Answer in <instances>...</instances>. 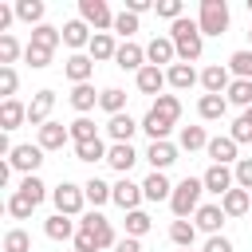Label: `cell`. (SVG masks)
<instances>
[{"label":"cell","mask_w":252,"mask_h":252,"mask_svg":"<svg viewBox=\"0 0 252 252\" xmlns=\"http://www.w3.org/2000/svg\"><path fill=\"white\" fill-rule=\"evenodd\" d=\"M142 193H146V201H169V197H173V185H169L165 173H150V177L142 181Z\"/></svg>","instance_id":"83f0119b"},{"label":"cell","mask_w":252,"mask_h":252,"mask_svg":"<svg viewBox=\"0 0 252 252\" xmlns=\"http://www.w3.org/2000/svg\"><path fill=\"white\" fill-rule=\"evenodd\" d=\"M114 32H118V35H122V43H130V35H134V32H138V16H134V12H126V8H122V12H118V16H114Z\"/></svg>","instance_id":"ee69618b"},{"label":"cell","mask_w":252,"mask_h":252,"mask_svg":"<svg viewBox=\"0 0 252 252\" xmlns=\"http://www.w3.org/2000/svg\"><path fill=\"white\" fill-rule=\"evenodd\" d=\"M51 106H55V91H35V98L28 102V122H32V126L51 122V118H47V114H51Z\"/></svg>","instance_id":"e0dca14e"},{"label":"cell","mask_w":252,"mask_h":252,"mask_svg":"<svg viewBox=\"0 0 252 252\" xmlns=\"http://www.w3.org/2000/svg\"><path fill=\"white\" fill-rule=\"evenodd\" d=\"M197 79H201V75L193 71V63H173V67L165 71V83H169L173 91H189Z\"/></svg>","instance_id":"d4e9b609"},{"label":"cell","mask_w":252,"mask_h":252,"mask_svg":"<svg viewBox=\"0 0 252 252\" xmlns=\"http://www.w3.org/2000/svg\"><path fill=\"white\" fill-rule=\"evenodd\" d=\"M146 161L154 165V173H165V169L177 161V146H173V142H150V150H146Z\"/></svg>","instance_id":"5bb4252c"},{"label":"cell","mask_w":252,"mask_h":252,"mask_svg":"<svg viewBox=\"0 0 252 252\" xmlns=\"http://www.w3.org/2000/svg\"><path fill=\"white\" fill-rule=\"evenodd\" d=\"M228 134H232V142H236V146H240V142H252V126H248V122H244V118H236V122H232V130H228Z\"/></svg>","instance_id":"db71d44e"},{"label":"cell","mask_w":252,"mask_h":252,"mask_svg":"<svg viewBox=\"0 0 252 252\" xmlns=\"http://www.w3.org/2000/svg\"><path fill=\"white\" fill-rule=\"evenodd\" d=\"M106 142L102 138H94V142H83V146H75V161H106Z\"/></svg>","instance_id":"ab89813d"},{"label":"cell","mask_w":252,"mask_h":252,"mask_svg":"<svg viewBox=\"0 0 252 252\" xmlns=\"http://www.w3.org/2000/svg\"><path fill=\"white\" fill-rule=\"evenodd\" d=\"M232 173H236V189H248L252 193V158H240L232 165Z\"/></svg>","instance_id":"816d5d0a"},{"label":"cell","mask_w":252,"mask_h":252,"mask_svg":"<svg viewBox=\"0 0 252 252\" xmlns=\"http://www.w3.org/2000/svg\"><path fill=\"white\" fill-rule=\"evenodd\" d=\"M142 197H146V193H142V185H134L130 177H122V181L114 185V205H118V209H126V213H134V209L142 205Z\"/></svg>","instance_id":"ac0fdd59"},{"label":"cell","mask_w":252,"mask_h":252,"mask_svg":"<svg viewBox=\"0 0 252 252\" xmlns=\"http://www.w3.org/2000/svg\"><path fill=\"white\" fill-rule=\"evenodd\" d=\"M16 83H20L16 67H0V94H4V98H12V94H16Z\"/></svg>","instance_id":"f5cc1de1"},{"label":"cell","mask_w":252,"mask_h":252,"mask_svg":"<svg viewBox=\"0 0 252 252\" xmlns=\"http://www.w3.org/2000/svg\"><path fill=\"white\" fill-rule=\"evenodd\" d=\"M114 252H142V240H134V236H122V240L114 244Z\"/></svg>","instance_id":"6f0895ef"},{"label":"cell","mask_w":252,"mask_h":252,"mask_svg":"<svg viewBox=\"0 0 252 252\" xmlns=\"http://www.w3.org/2000/svg\"><path fill=\"white\" fill-rule=\"evenodd\" d=\"M83 193H87V201L98 209V205H106V201H114V185H106L102 177H91L87 185H83Z\"/></svg>","instance_id":"d6a6232c"},{"label":"cell","mask_w":252,"mask_h":252,"mask_svg":"<svg viewBox=\"0 0 252 252\" xmlns=\"http://www.w3.org/2000/svg\"><path fill=\"white\" fill-rule=\"evenodd\" d=\"M228 71H232L236 79H248V83H252V47L232 51V55H228Z\"/></svg>","instance_id":"f35d334b"},{"label":"cell","mask_w":252,"mask_h":252,"mask_svg":"<svg viewBox=\"0 0 252 252\" xmlns=\"http://www.w3.org/2000/svg\"><path fill=\"white\" fill-rule=\"evenodd\" d=\"M228 102H236V106H252V83L248 79H232V87H228V94H224Z\"/></svg>","instance_id":"7bdbcfd3"},{"label":"cell","mask_w":252,"mask_h":252,"mask_svg":"<svg viewBox=\"0 0 252 252\" xmlns=\"http://www.w3.org/2000/svg\"><path fill=\"white\" fill-rule=\"evenodd\" d=\"M20 59V43H16V35H0V67H12Z\"/></svg>","instance_id":"c3c4849f"},{"label":"cell","mask_w":252,"mask_h":252,"mask_svg":"<svg viewBox=\"0 0 252 252\" xmlns=\"http://www.w3.org/2000/svg\"><path fill=\"white\" fill-rule=\"evenodd\" d=\"M24 63H28V67H35V71H43V67L51 63V51H43V47H32V43H28V47H24Z\"/></svg>","instance_id":"f907efd6"},{"label":"cell","mask_w":252,"mask_h":252,"mask_svg":"<svg viewBox=\"0 0 252 252\" xmlns=\"http://www.w3.org/2000/svg\"><path fill=\"white\" fill-rule=\"evenodd\" d=\"M201 252H232V240H228V236H209Z\"/></svg>","instance_id":"9f6ffc18"},{"label":"cell","mask_w":252,"mask_h":252,"mask_svg":"<svg viewBox=\"0 0 252 252\" xmlns=\"http://www.w3.org/2000/svg\"><path fill=\"white\" fill-rule=\"evenodd\" d=\"M181 150H209V134H205V126H185L181 130Z\"/></svg>","instance_id":"60d3db41"},{"label":"cell","mask_w":252,"mask_h":252,"mask_svg":"<svg viewBox=\"0 0 252 252\" xmlns=\"http://www.w3.org/2000/svg\"><path fill=\"white\" fill-rule=\"evenodd\" d=\"M67 130H71V142H75V146H83V142H94V138H98V126H94L87 114H79Z\"/></svg>","instance_id":"8d00e7d4"},{"label":"cell","mask_w":252,"mask_h":252,"mask_svg":"<svg viewBox=\"0 0 252 252\" xmlns=\"http://www.w3.org/2000/svg\"><path fill=\"white\" fill-rule=\"evenodd\" d=\"M150 213H142V209H134V213H126V236H134V240H142L146 232H150Z\"/></svg>","instance_id":"b9f144b4"},{"label":"cell","mask_w":252,"mask_h":252,"mask_svg":"<svg viewBox=\"0 0 252 252\" xmlns=\"http://www.w3.org/2000/svg\"><path fill=\"white\" fill-rule=\"evenodd\" d=\"M201 35H224L228 32V4L224 0H201Z\"/></svg>","instance_id":"3957f363"},{"label":"cell","mask_w":252,"mask_h":252,"mask_svg":"<svg viewBox=\"0 0 252 252\" xmlns=\"http://www.w3.org/2000/svg\"><path fill=\"white\" fill-rule=\"evenodd\" d=\"M79 228H83V232H91V236L98 240V248H114V244H118V236H114V224H110L102 213H94V209H91V213H83Z\"/></svg>","instance_id":"8992f818"},{"label":"cell","mask_w":252,"mask_h":252,"mask_svg":"<svg viewBox=\"0 0 252 252\" xmlns=\"http://www.w3.org/2000/svg\"><path fill=\"white\" fill-rule=\"evenodd\" d=\"M201 181H205V193H217V197H224L228 189H236V173L228 165H209L201 173Z\"/></svg>","instance_id":"ba28073f"},{"label":"cell","mask_w":252,"mask_h":252,"mask_svg":"<svg viewBox=\"0 0 252 252\" xmlns=\"http://www.w3.org/2000/svg\"><path fill=\"white\" fill-rule=\"evenodd\" d=\"M67 142H71V130H67L63 122H43V126H39V142H35V146H39L43 154H47V150H63Z\"/></svg>","instance_id":"8fae6325"},{"label":"cell","mask_w":252,"mask_h":252,"mask_svg":"<svg viewBox=\"0 0 252 252\" xmlns=\"http://www.w3.org/2000/svg\"><path fill=\"white\" fill-rule=\"evenodd\" d=\"M8 161H12V169H20L24 177H32V173L43 165V150H39V146H32V142H20V146L8 154Z\"/></svg>","instance_id":"52a82bcc"},{"label":"cell","mask_w":252,"mask_h":252,"mask_svg":"<svg viewBox=\"0 0 252 252\" xmlns=\"http://www.w3.org/2000/svg\"><path fill=\"white\" fill-rule=\"evenodd\" d=\"M201 87H205V94H228V87H232L228 67H224V63H209V67L201 71Z\"/></svg>","instance_id":"30bf717a"},{"label":"cell","mask_w":252,"mask_h":252,"mask_svg":"<svg viewBox=\"0 0 252 252\" xmlns=\"http://www.w3.org/2000/svg\"><path fill=\"white\" fill-rule=\"evenodd\" d=\"M63 43H67V47H91V28H87L83 20L63 24Z\"/></svg>","instance_id":"1f68e13d"},{"label":"cell","mask_w":252,"mask_h":252,"mask_svg":"<svg viewBox=\"0 0 252 252\" xmlns=\"http://www.w3.org/2000/svg\"><path fill=\"white\" fill-rule=\"evenodd\" d=\"M150 8H154V0H126V12H134V16H142Z\"/></svg>","instance_id":"680465c9"},{"label":"cell","mask_w":252,"mask_h":252,"mask_svg":"<svg viewBox=\"0 0 252 252\" xmlns=\"http://www.w3.org/2000/svg\"><path fill=\"white\" fill-rule=\"evenodd\" d=\"M193 217H197V220H193V224H197V228H201V232H209V236H220V224H224V220H228V217H224V209H220V205H201V209H197V213H193Z\"/></svg>","instance_id":"9a60e30c"},{"label":"cell","mask_w":252,"mask_h":252,"mask_svg":"<svg viewBox=\"0 0 252 252\" xmlns=\"http://www.w3.org/2000/svg\"><path fill=\"white\" fill-rule=\"evenodd\" d=\"M79 20L94 32H106L114 28V12L106 8V0H79Z\"/></svg>","instance_id":"5b68a950"},{"label":"cell","mask_w":252,"mask_h":252,"mask_svg":"<svg viewBox=\"0 0 252 252\" xmlns=\"http://www.w3.org/2000/svg\"><path fill=\"white\" fill-rule=\"evenodd\" d=\"M114 63L122 67V71H142L146 67V47H138V43H118V55H114Z\"/></svg>","instance_id":"d6986e66"},{"label":"cell","mask_w":252,"mask_h":252,"mask_svg":"<svg viewBox=\"0 0 252 252\" xmlns=\"http://www.w3.org/2000/svg\"><path fill=\"white\" fill-rule=\"evenodd\" d=\"M20 122H28V106L16 102V98H4V102H0V130L8 134V130H16Z\"/></svg>","instance_id":"7402d4cb"},{"label":"cell","mask_w":252,"mask_h":252,"mask_svg":"<svg viewBox=\"0 0 252 252\" xmlns=\"http://www.w3.org/2000/svg\"><path fill=\"white\" fill-rule=\"evenodd\" d=\"M63 75H67L75 87H79V83H91V75H94V59H91V55H67Z\"/></svg>","instance_id":"2e32d148"},{"label":"cell","mask_w":252,"mask_h":252,"mask_svg":"<svg viewBox=\"0 0 252 252\" xmlns=\"http://www.w3.org/2000/svg\"><path fill=\"white\" fill-rule=\"evenodd\" d=\"M169 39H173L181 63H193V59H201V51H205V35H201V24H197V20H185V16H181L177 24H169Z\"/></svg>","instance_id":"6da1fadb"},{"label":"cell","mask_w":252,"mask_h":252,"mask_svg":"<svg viewBox=\"0 0 252 252\" xmlns=\"http://www.w3.org/2000/svg\"><path fill=\"white\" fill-rule=\"evenodd\" d=\"M224 110H228V98H224V94H201V98H197V114H201L205 122L224 118Z\"/></svg>","instance_id":"484cf974"},{"label":"cell","mask_w":252,"mask_h":252,"mask_svg":"<svg viewBox=\"0 0 252 252\" xmlns=\"http://www.w3.org/2000/svg\"><path fill=\"white\" fill-rule=\"evenodd\" d=\"M134 79H138V91H142V94H154V98H158L161 87H165V71H161V67H150V63H146Z\"/></svg>","instance_id":"44dd1931"},{"label":"cell","mask_w":252,"mask_h":252,"mask_svg":"<svg viewBox=\"0 0 252 252\" xmlns=\"http://www.w3.org/2000/svg\"><path fill=\"white\" fill-rule=\"evenodd\" d=\"M181 252H193V248H181Z\"/></svg>","instance_id":"94428289"},{"label":"cell","mask_w":252,"mask_h":252,"mask_svg":"<svg viewBox=\"0 0 252 252\" xmlns=\"http://www.w3.org/2000/svg\"><path fill=\"white\" fill-rule=\"evenodd\" d=\"M220 209H224V217H244L252 209V193L248 189H228L220 197Z\"/></svg>","instance_id":"603a6c76"},{"label":"cell","mask_w":252,"mask_h":252,"mask_svg":"<svg viewBox=\"0 0 252 252\" xmlns=\"http://www.w3.org/2000/svg\"><path fill=\"white\" fill-rule=\"evenodd\" d=\"M59 43H63V28H51V24H39V28H32V47L55 51Z\"/></svg>","instance_id":"f1b7e54d"},{"label":"cell","mask_w":252,"mask_h":252,"mask_svg":"<svg viewBox=\"0 0 252 252\" xmlns=\"http://www.w3.org/2000/svg\"><path fill=\"white\" fill-rule=\"evenodd\" d=\"M150 110H154V114H161L165 122H177V118H181V98H177V94H158Z\"/></svg>","instance_id":"d590c367"},{"label":"cell","mask_w":252,"mask_h":252,"mask_svg":"<svg viewBox=\"0 0 252 252\" xmlns=\"http://www.w3.org/2000/svg\"><path fill=\"white\" fill-rule=\"evenodd\" d=\"M43 232H47V240H71L79 228H75V220H71V217H63V213H51V217L43 220Z\"/></svg>","instance_id":"cb8c5ba5"},{"label":"cell","mask_w":252,"mask_h":252,"mask_svg":"<svg viewBox=\"0 0 252 252\" xmlns=\"http://www.w3.org/2000/svg\"><path fill=\"white\" fill-rule=\"evenodd\" d=\"M98 106L114 118V114H126V91H118V87H106L102 94H98Z\"/></svg>","instance_id":"e575fe53"},{"label":"cell","mask_w":252,"mask_h":252,"mask_svg":"<svg viewBox=\"0 0 252 252\" xmlns=\"http://www.w3.org/2000/svg\"><path fill=\"white\" fill-rule=\"evenodd\" d=\"M134 161H138V150H134L130 142H110V150H106V165H110V169H118V173L126 177Z\"/></svg>","instance_id":"7c38bea8"},{"label":"cell","mask_w":252,"mask_h":252,"mask_svg":"<svg viewBox=\"0 0 252 252\" xmlns=\"http://www.w3.org/2000/svg\"><path fill=\"white\" fill-rule=\"evenodd\" d=\"M154 12L161 20H169V24H177L181 20V0H154Z\"/></svg>","instance_id":"681fc988"},{"label":"cell","mask_w":252,"mask_h":252,"mask_svg":"<svg viewBox=\"0 0 252 252\" xmlns=\"http://www.w3.org/2000/svg\"><path fill=\"white\" fill-rule=\"evenodd\" d=\"M43 0H16V20H24V24H32V28H39L43 24Z\"/></svg>","instance_id":"4dcf8cb0"},{"label":"cell","mask_w":252,"mask_h":252,"mask_svg":"<svg viewBox=\"0 0 252 252\" xmlns=\"http://www.w3.org/2000/svg\"><path fill=\"white\" fill-rule=\"evenodd\" d=\"M169 240H173L177 248H193V240H197V224H193V220H173V224H169Z\"/></svg>","instance_id":"74e56055"},{"label":"cell","mask_w":252,"mask_h":252,"mask_svg":"<svg viewBox=\"0 0 252 252\" xmlns=\"http://www.w3.org/2000/svg\"><path fill=\"white\" fill-rule=\"evenodd\" d=\"M71 106H75L79 114L94 110V106H98V94H94V87H91V83H79V87L71 91Z\"/></svg>","instance_id":"836d02e7"},{"label":"cell","mask_w":252,"mask_h":252,"mask_svg":"<svg viewBox=\"0 0 252 252\" xmlns=\"http://www.w3.org/2000/svg\"><path fill=\"white\" fill-rule=\"evenodd\" d=\"M75 252H98V240H94L91 232L79 228V232H75Z\"/></svg>","instance_id":"11a10c76"},{"label":"cell","mask_w":252,"mask_h":252,"mask_svg":"<svg viewBox=\"0 0 252 252\" xmlns=\"http://www.w3.org/2000/svg\"><path fill=\"white\" fill-rule=\"evenodd\" d=\"M87 55H91L94 63H102V59H114V55H118V43H114V35H110V32H94V35H91V47H87Z\"/></svg>","instance_id":"ffe728a7"},{"label":"cell","mask_w":252,"mask_h":252,"mask_svg":"<svg viewBox=\"0 0 252 252\" xmlns=\"http://www.w3.org/2000/svg\"><path fill=\"white\" fill-rule=\"evenodd\" d=\"M4 252H32V236H28L24 228H12V232L4 236Z\"/></svg>","instance_id":"7dc6e473"},{"label":"cell","mask_w":252,"mask_h":252,"mask_svg":"<svg viewBox=\"0 0 252 252\" xmlns=\"http://www.w3.org/2000/svg\"><path fill=\"white\" fill-rule=\"evenodd\" d=\"M201 193H205V181H201V177H185V181H177V185H173V197H169L173 217L185 220L189 213H197V209H201Z\"/></svg>","instance_id":"7a4b0ae2"},{"label":"cell","mask_w":252,"mask_h":252,"mask_svg":"<svg viewBox=\"0 0 252 252\" xmlns=\"http://www.w3.org/2000/svg\"><path fill=\"white\" fill-rule=\"evenodd\" d=\"M32 209H35V205H32V201H28L20 189L8 197V217H16V220H28V217H32Z\"/></svg>","instance_id":"bcb514c9"},{"label":"cell","mask_w":252,"mask_h":252,"mask_svg":"<svg viewBox=\"0 0 252 252\" xmlns=\"http://www.w3.org/2000/svg\"><path fill=\"white\" fill-rule=\"evenodd\" d=\"M51 201H55V213L79 217L83 205H87V193H83V185H75V181H59V185L51 189Z\"/></svg>","instance_id":"277c9868"},{"label":"cell","mask_w":252,"mask_h":252,"mask_svg":"<svg viewBox=\"0 0 252 252\" xmlns=\"http://www.w3.org/2000/svg\"><path fill=\"white\" fill-rule=\"evenodd\" d=\"M173 59H177V47H173L169 35H154V39L146 43V63H150V67H161V63L173 67Z\"/></svg>","instance_id":"9c48e42d"},{"label":"cell","mask_w":252,"mask_h":252,"mask_svg":"<svg viewBox=\"0 0 252 252\" xmlns=\"http://www.w3.org/2000/svg\"><path fill=\"white\" fill-rule=\"evenodd\" d=\"M20 193H24V197H28L32 205H39V201L47 197V185H43V181H39V177L32 173V177H24V181H20Z\"/></svg>","instance_id":"f6af8a7d"},{"label":"cell","mask_w":252,"mask_h":252,"mask_svg":"<svg viewBox=\"0 0 252 252\" xmlns=\"http://www.w3.org/2000/svg\"><path fill=\"white\" fill-rule=\"evenodd\" d=\"M209 158H213V165H232V161H240V158H236V142H232V134H217V138H209Z\"/></svg>","instance_id":"4fadbf2b"},{"label":"cell","mask_w":252,"mask_h":252,"mask_svg":"<svg viewBox=\"0 0 252 252\" xmlns=\"http://www.w3.org/2000/svg\"><path fill=\"white\" fill-rule=\"evenodd\" d=\"M134 130H142V122H134L130 114H114V118L106 122L110 142H130V138H134Z\"/></svg>","instance_id":"4316f807"},{"label":"cell","mask_w":252,"mask_h":252,"mask_svg":"<svg viewBox=\"0 0 252 252\" xmlns=\"http://www.w3.org/2000/svg\"><path fill=\"white\" fill-rule=\"evenodd\" d=\"M248 39H252V28H248Z\"/></svg>","instance_id":"6125c7cd"},{"label":"cell","mask_w":252,"mask_h":252,"mask_svg":"<svg viewBox=\"0 0 252 252\" xmlns=\"http://www.w3.org/2000/svg\"><path fill=\"white\" fill-rule=\"evenodd\" d=\"M240 118H244V122H248V126H252V106H248V110H244V114H240Z\"/></svg>","instance_id":"91938a15"},{"label":"cell","mask_w":252,"mask_h":252,"mask_svg":"<svg viewBox=\"0 0 252 252\" xmlns=\"http://www.w3.org/2000/svg\"><path fill=\"white\" fill-rule=\"evenodd\" d=\"M142 130L150 134V142H169V130H173V122H165L161 114L146 110V118H142Z\"/></svg>","instance_id":"f546056e"}]
</instances>
